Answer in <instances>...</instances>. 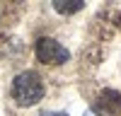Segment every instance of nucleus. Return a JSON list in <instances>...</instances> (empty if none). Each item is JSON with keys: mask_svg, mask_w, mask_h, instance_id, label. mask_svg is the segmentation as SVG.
<instances>
[{"mask_svg": "<svg viewBox=\"0 0 121 116\" xmlns=\"http://www.w3.org/2000/svg\"><path fill=\"white\" fill-rule=\"evenodd\" d=\"M44 80L41 75L34 73V70H24L19 73L15 80H12V99L19 104V106H34L44 99Z\"/></svg>", "mask_w": 121, "mask_h": 116, "instance_id": "nucleus-1", "label": "nucleus"}, {"mask_svg": "<svg viewBox=\"0 0 121 116\" xmlns=\"http://www.w3.org/2000/svg\"><path fill=\"white\" fill-rule=\"evenodd\" d=\"M34 51H36V58L41 63H46V65H63L68 58H70V51H68L63 44H58L56 39H51V36L36 39Z\"/></svg>", "mask_w": 121, "mask_h": 116, "instance_id": "nucleus-2", "label": "nucleus"}, {"mask_svg": "<svg viewBox=\"0 0 121 116\" xmlns=\"http://www.w3.org/2000/svg\"><path fill=\"white\" fill-rule=\"evenodd\" d=\"M95 109L102 114V116H114V111L121 109V97H119L116 92H112V90H107V92L102 94V99H99V104L95 106Z\"/></svg>", "mask_w": 121, "mask_h": 116, "instance_id": "nucleus-3", "label": "nucleus"}, {"mask_svg": "<svg viewBox=\"0 0 121 116\" xmlns=\"http://www.w3.org/2000/svg\"><path fill=\"white\" fill-rule=\"evenodd\" d=\"M53 7L58 10L60 15H73V12H78V10L85 7V3H82V0H56Z\"/></svg>", "mask_w": 121, "mask_h": 116, "instance_id": "nucleus-4", "label": "nucleus"}, {"mask_svg": "<svg viewBox=\"0 0 121 116\" xmlns=\"http://www.w3.org/2000/svg\"><path fill=\"white\" fill-rule=\"evenodd\" d=\"M39 116H68L65 111H41Z\"/></svg>", "mask_w": 121, "mask_h": 116, "instance_id": "nucleus-5", "label": "nucleus"}]
</instances>
